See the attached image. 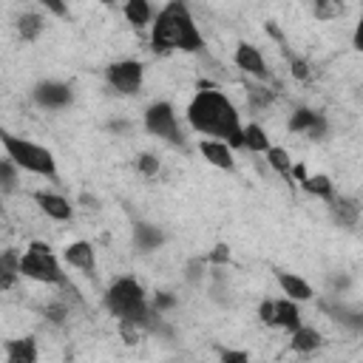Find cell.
Masks as SVG:
<instances>
[{
	"label": "cell",
	"mask_w": 363,
	"mask_h": 363,
	"mask_svg": "<svg viewBox=\"0 0 363 363\" xmlns=\"http://www.w3.org/2000/svg\"><path fill=\"white\" fill-rule=\"evenodd\" d=\"M184 116L196 133L210 136V139H221V142L244 150V122H241L235 102L224 91L210 88V85H199V91L187 102Z\"/></svg>",
	"instance_id": "6da1fadb"
},
{
	"label": "cell",
	"mask_w": 363,
	"mask_h": 363,
	"mask_svg": "<svg viewBox=\"0 0 363 363\" xmlns=\"http://www.w3.org/2000/svg\"><path fill=\"white\" fill-rule=\"evenodd\" d=\"M150 48L156 54H199L204 51V34L199 31V23L184 0H167L153 26H150Z\"/></svg>",
	"instance_id": "7a4b0ae2"
},
{
	"label": "cell",
	"mask_w": 363,
	"mask_h": 363,
	"mask_svg": "<svg viewBox=\"0 0 363 363\" xmlns=\"http://www.w3.org/2000/svg\"><path fill=\"white\" fill-rule=\"evenodd\" d=\"M102 306L111 318H116L122 323V329H150L153 318L159 315V312H153V306L145 295V286L133 275L116 278L105 289Z\"/></svg>",
	"instance_id": "3957f363"
},
{
	"label": "cell",
	"mask_w": 363,
	"mask_h": 363,
	"mask_svg": "<svg viewBox=\"0 0 363 363\" xmlns=\"http://www.w3.org/2000/svg\"><path fill=\"white\" fill-rule=\"evenodd\" d=\"M6 156L26 173L43 176V179H57V159L48 147L26 139V136H14V133H3L0 136Z\"/></svg>",
	"instance_id": "277c9868"
},
{
	"label": "cell",
	"mask_w": 363,
	"mask_h": 363,
	"mask_svg": "<svg viewBox=\"0 0 363 363\" xmlns=\"http://www.w3.org/2000/svg\"><path fill=\"white\" fill-rule=\"evenodd\" d=\"M20 272L23 278H31L37 284H51V286H68V275L60 267V258L51 252L48 244L31 241L20 252Z\"/></svg>",
	"instance_id": "5b68a950"
},
{
	"label": "cell",
	"mask_w": 363,
	"mask_h": 363,
	"mask_svg": "<svg viewBox=\"0 0 363 363\" xmlns=\"http://www.w3.org/2000/svg\"><path fill=\"white\" fill-rule=\"evenodd\" d=\"M142 125L150 136L173 145V147H187V139L182 136V128H179V116H176V108L167 102V99H156L145 108V116H142Z\"/></svg>",
	"instance_id": "8992f818"
},
{
	"label": "cell",
	"mask_w": 363,
	"mask_h": 363,
	"mask_svg": "<svg viewBox=\"0 0 363 363\" xmlns=\"http://www.w3.org/2000/svg\"><path fill=\"white\" fill-rule=\"evenodd\" d=\"M105 82L119 96H136L145 82V65L139 60H116L105 65Z\"/></svg>",
	"instance_id": "52a82bcc"
},
{
	"label": "cell",
	"mask_w": 363,
	"mask_h": 363,
	"mask_svg": "<svg viewBox=\"0 0 363 363\" xmlns=\"http://www.w3.org/2000/svg\"><path fill=\"white\" fill-rule=\"evenodd\" d=\"M258 320L269 329H298L301 326V309L292 298H264L258 303Z\"/></svg>",
	"instance_id": "ba28073f"
},
{
	"label": "cell",
	"mask_w": 363,
	"mask_h": 363,
	"mask_svg": "<svg viewBox=\"0 0 363 363\" xmlns=\"http://www.w3.org/2000/svg\"><path fill=\"white\" fill-rule=\"evenodd\" d=\"M31 102L43 111H65L74 102V88L62 79H40L31 88Z\"/></svg>",
	"instance_id": "9c48e42d"
},
{
	"label": "cell",
	"mask_w": 363,
	"mask_h": 363,
	"mask_svg": "<svg viewBox=\"0 0 363 363\" xmlns=\"http://www.w3.org/2000/svg\"><path fill=\"white\" fill-rule=\"evenodd\" d=\"M286 128H289L292 133L306 136L309 142H320V139H326V133H329V119H326L320 111H312V108H295V111L289 113Z\"/></svg>",
	"instance_id": "30bf717a"
},
{
	"label": "cell",
	"mask_w": 363,
	"mask_h": 363,
	"mask_svg": "<svg viewBox=\"0 0 363 363\" xmlns=\"http://www.w3.org/2000/svg\"><path fill=\"white\" fill-rule=\"evenodd\" d=\"M326 207H329V218H332V224H337V227H343V230L357 227V221H360V216H363V204H360V199H354V196H343V193H335V199L326 201Z\"/></svg>",
	"instance_id": "8fae6325"
},
{
	"label": "cell",
	"mask_w": 363,
	"mask_h": 363,
	"mask_svg": "<svg viewBox=\"0 0 363 363\" xmlns=\"http://www.w3.org/2000/svg\"><path fill=\"white\" fill-rule=\"evenodd\" d=\"M320 309L335 320L340 323L343 329L354 332V335H363V309L360 306H349L340 301V295H335V301H323Z\"/></svg>",
	"instance_id": "7c38bea8"
},
{
	"label": "cell",
	"mask_w": 363,
	"mask_h": 363,
	"mask_svg": "<svg viewBox=\"0 0 363 363\" xmlns=\"http://www.w3.org/2000/svg\"><path fill=\"white\" fill-rule=\"evenodd\" d=\"M62 258H65L68 267H74V269H79V272H85V275H91V278L96 275V250H94L91 241L79 238V241L65 244V247H62Z\"/></svg>",
	"instance_id": "4fadbf2b"
},
{
	"label": "cell",
	"mask_w": 363,
	"mask_h": 363,
	"mask_svg": "<svg viewBox=\"0 0 363 363\" xmlns=\"http://www.w3.org/2000/svg\"><path fill=\"white\" fill-rule=\"evenodd\" d=\"M233 62H235V68H241L244 74H250V77H255V79H269V68H267L264 54H261L255 45H250V43H238V45H235Z\"/></svg>",
	"instance_id": "5bb4252c"
},
{
	"label": "cell",
	"mask_w": 363,
	"mask_h": 363,
	"mask_svg": "<svg viewBox=\"0 0 363 363\" xmlns=\"http://www.w3.org/2000/svg\"><path fill=\"white\" fill-rule=\"evenodd\" d=\"M199 153L204 156V162H210L213 167H218V170H227V173H233L235 170V159H233V145H227V142H221V139H201L199 142Z\"/></svg>",
	"instance_id": "9a60e30c"
},
{
	"label": "cell",
	"mask_w": 363,
	"mask_h": 363,
	"mask_svg": "<svg viewBox=\"0 0 363 363\" xmlns=\"http://www.w3.org/2000/svg\"><path fill=\"white\" fill-rule=\"evenodd\" d=\"M34 201H37V207H40L48 218H54V221H71V218H74V204H71L65 196L54 193V190H37V193H34Z\"/></svg>",
	"instance_id": "2e32d148"
},
{
	"label": "cell",
	"mask_w": 363,
	"mask_h": 363,
	"mask_svg": "<svg viewBox=\"0 0 363 363\" xmlns=\"http://www.w3.org/2000/svg\"><path fill=\"white\" fill-rule=\"evenodd\" d=\"M275 281H278L281 292H284L286 298L298 301V303H303V301H312V298H315V289H312V284H309L306 278H301L298 272H286V269H278V272H275Z\"/></svg>",
	"instance_id": "e0dca14e"
},
{
	"label": "cell",
	"mask_w": 363,
	"mask_h": 363,
	"mask_svg": "<svg viewBox=\"0 0 363 363\" xmlns=\"http://www.w3.org/2000/svg\"><path fill=\"white\" fill-rule=\"evenodd\" d=\"M164 230L159 224H150V221H136L133 224V247L136 252H153L164 244Z\"/></svg>",
	"instance_id": "ac0fdd59"
},
{
	"label": "cell",
	"mask_w": 363,
	"mask_h": 363,
	"mask_svg": "<svg viewBox=\"0 0 363 363\" xmlns=\"http://www.w3.org/2000/svg\"><path fill=\"white\" fill-rule=\"evenodd\" d=\"M3 352H6V360L9 363H37L40 360L37 337H31V335L17 337V340H6Z\"/></svg>",
	"instance_id": "d6986e66"
},
{
	"label": "cell",
	"mask_w": 363,
	"mask_h": 363,
	"mask_svg": "<svg viewBox=\"0 0 363 363\" xmlns=\"http://www.w3.org/2000/svg\"><path fill=\"white\" fill-rule=\"evenodd\" d=\"M320 343H323V337H320V332L312 329V326H303V323H301L298 329L289 332V346H292V352L312 354V352L320 349Z\"/></svg>",
	"instance_id": "ffe728a7"
},
{
	"label": "cell",
	"mask_w": 363,
	"mask_h": 363,
	"mask_svg": "<svg viewBox=\"0 0 363 363\" xmlns=\"http://www.w3.org/2000/svg\"><path fill=\"white\" fill-rule=\"evenodd\" d=\"M122 14H125V20H128L133 28H147V26H153V20H156L150 0H125Z\"/></svg>",
	"instance_id": "44dd1931"
},
{
	"label": "cell",
	"mask_w": 363,
	"mask_h": 363,
	"mask_svg": "<svg viewBox=\"0 0 363 363\" xmlns=\"http://www.w3.org/2000/svg\"><path fill=\"white\" fill-rule=\"evenodd\" d=\"M301 190H306L309 196H315V199H320V201H332L335 199V182L326 176V173H315V176H303L301 182Z\"/></svg>",
	"instance_id": "7402d4cb"
},
{
	"label": "cell",
	"mask_w": 363,
	"mask_h": 363,
	"mask_svg": "<svg viewBox=\"0 0 363 363\" xmlns=\"http://www.w3.org/2000/svg\"><path fill=\"white\" fill-rule=\"evenodd\" d=\"M267 164L289 184V187H295V176H292V159H289V153H286V147H281V145H272L267 153Z\"/></svg>",
	"instance_id": "603a6c76"
},
{
	"label": "cell",
	"mask_w": 363,
	"mask_h": 363,
	"mask_svg": "<svg viewBox=\"0 0 363 363\" xmlns=\"http://www.w3.org/2000/svg\"><path fill=\"white\" fill-rule=\"evenodd\" d=\"M43 31H45V17H43V14H37V11H23V14L17 17V34H20L23 43L40 40Z\"/></svg>",
	"instance_id": "cb8c5ba5"
},
{
	"label": "cell",
	"mask_w": 363,
	"mask_h": 363,
	"mask_svg": "<svg viewBox=\"0 0 363 363\" xmlns=\"http://www.w3.org/2000/svg\"><path fill=\"white\" fill-rule=\"evenodd\" d=\"M309 9H312L315 20L332 23V20H340L346 14V0H309Z\"/></svg>",
	"instance_id": "d4e9b609"
},
{
	"label": "cell",
	"mask_w": 363,
	"mask_h": 363,
	"mask_svg": "<svg viewBox=\"0 0 363 363\" xmlns=\"http://www.w3.org/2000/svg\"><path fill=\"white\" fill-rule=\"evenodd\" d=\"M269 147H272V142H269L267 130L258 122L244 125V150H250V153H267Z\"/></svg>",
	"instance_id": "484cf974"
},
{
	"label": "cell",
	"mask_w": 363,
	"mask_h": 363,
	"mask_svg": "<svg viewBox=\"0 0 363 363\" xmlns=\"http://www.w3.org/2000/svg\"><path fill=\"white\" fill-rule=\"evenodd\" d=\"M0 272H3V278H0V286H3V289H11L14 281L23 278V272H20V252H17V250H6V252H3V258H0Z\"/></svg>",
	"instance_id": "4316f807"
},
{
	"label": "cell",
	"mask_w": 363,
	"mask_h": 363,
	"mask_svg": "<svg viewBox=\"0 0 363 363\" xmlns=\"http://www.w3.org/2000/svg\"><path fill=\"white\" fill-rule=\"evenodd\" d=\"M17 173H20V167L6 156V159L0 162V190H3L6 196L17 190Z\"/></svg>",
	"instance_id": "83f0119b"
},
{
	"label": "cell",
	"mask_w": 363,
	"mask_h": 363,
	"mask_svg": "<svg viewBox=\"0 0 363 363\" xmlns=\"http://www.w3.org/2000/svg\"><path fill=\"white\" fill-rule=\"evenodd\" d=\"M133 164H136V170H139L145 179H153V176H159V170H162V162H159L156 153H139Z\"/></svg>",
	"instance_id": "f1b7e54d"
},
{
	"label": "cell",
	"mask_w": 363,
	"mask_h": 363,
	"mask_svg": "<svg viewBox=\"0 0 363 363\" xmlns=\"http://www.w3.org/2000/svg\"><path fill=\"white\" fill-rule=\"evenodd\" d=\"M272 99H275V94H272L269 88H261V85L250 88V94H247V102H250V108H255V111L272 105Z\"/></svg>",
	"instance_id": "f546056e"
},
{
	"label": "cell",
	"mask_w": 363,
	"mask_h": 363,
	"mask_svg": "<svg viewBox=\"0 0 363 363\" xmlns=\"http://www.w3.org/2000/svg\"><path fill=\"white\" fill-rule=\"evenodd\" d=\"M176 303H179V298H176L173 292H167V289H162V292H156V295H153V303H150V306H153V312H159V315H164V312H167V309H173Z\"/></svg>",
	"instance_id": "4dcf8cb0"
},
{
	"label": "cell",
	"mask_w": 363,
	"mask_h": 363,
	"mask_svg": "<svg viewBox=\"0 0 363 363\" xmlns=\"http://www.w3.org/2000/svg\"><path fill=\"white\" fill-rule=\"evenodd\" d=\"M326 284H329V292H332V295H343V292L352 286V278H349L346 272H332Z\"/></svg>",
	"instance_id": "1f68e13d"
},
{
	"label": "cell",
	"mask_w": 363,
	"mask_h": 363,
	"mask_svg": "<svg viewBox=\"0 0 363 363\" xmlns=\"http://www.w3.org/2000/svg\"><path fill=\"white\" fill-rule=\"evenodd\" d=\"M204 264H207V258H193V261L187 264V275H184V278H187L190 284H199V281L204 278Z\"/></svg>",
	"instance_id": "d6a6232c"
},
{
	"label": "cell",
	"mask_w": 363,
	"mask_h": 363,
	"mask_svg": "<svg viewBox=\"0 0 363 363\" xmlns=\"http://www.w3.org/2000/svg\"><path fill=\"white\" fill-rule=\"evenodd\" d=\"M230 261V247L227 244H216L213 252L207 255V264H216V267H224Z\"/></svg>",
	"instance_id": "836d02e7"
},
{
	"label": "cell",
	"mask_w": 363,
	"mask_h": 363,
	"mask_svg": "<svg viewBox=\"0 0 363 363\" xmlns=\"http://www.w3.org/2000/svg\"><path fill=\"white\" fill-rule=\"evenodd\" d=\"M45 11H51L54 17H68V3L65 0H37Z\"/></svg>",
	"instance_id": "e575fe53"
},
{
	"label": "cell",
	"mask_w": 363,
	"mask_h": 363,
	"mask_svg": "<svg viewBox=\"0 0 363 363\" xmlns=\"http://www.w3.org/2000/svg\"><path fill=\"white\" fill-rule=\"evenodd\" d=\"M45 318H48L51 323H65L68 309H65L62 303H48V306H45Z\"/></svg>",
	"instance_id": "d590c367"
},
{
	"label": "cell",
	"mask_w": 363,
	"mask_h": 363,
	"mask_svg": "<svg viewBox=\"0 0 363 363\" xmlns=\"http://www.w3.org/2000/svg\"><path fill=\"white\" fill-rule=\"evenodd\" d=\"M352 45H354V51L363 54V9H360V17L354 23V31H352Z\"/></svg>",
	"instance_id": "8d00e7d4"
},
{
	"label": "cell",
	"mask_w": 363,
	"mask_h": 363,
	"mask_svg": "<svg viewBox=\"0 0 363 363\" xmlns=\"http://www.w3.org/2000/svg\"><path fill=\"white\" fill-rule=\"evenodd\" d=\"M292 77H298V79H306V77H309V65H306V60L292 57Z\"/></svg>",
	"instance_id": "74e56055"
},
{
	"label": "cell",
	"mask_w": 363,
	"mask_h": 363,
	"mask_svg": "<svg viewBox=\"0 0 363 363\" xmlns=\"http://www.w3.org/2000/svg\"><path fill=\"white\" fill-rule=\"evenodd\" d=\"M221 360H224V363H247L250 354H247V352H230V349H224V352H221Z\"/></svg>",
	"instance_id": "f35d334b"
},
{
	"label": "cell",
	"mask_w": 363,
	"mask_h": 363,
	"mask_svg": "<svg viewBox=\"0 0 363 363\" xmlns=\"http://www.w3.org/2000/svg\"><path fill=\"white\" fill-rule=\"evenodd\" d=\"M96 3H102V6H111V3H113V0H96Z\"/></svg>",
	"instance_id": "ab89813d"
}]
</instances>
